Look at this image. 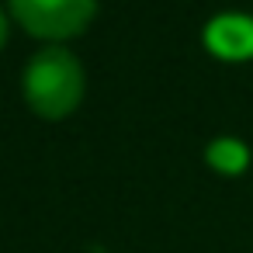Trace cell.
<instances>
[{
  "instance_id": "obj_1",
  "label": "cell",
  "mask_w": 253,
  "mask_h": 253,
  "mask_svg": "<svg viewBox=\"0 0 253 253\" xmlns=\"http://www.w3.org/2000/svg\"><path fill=\"white\" fill-rule=\"evenodd\" d=\"M84 94V70L66 49H42L25 70V97L45 118H63Z\"/></svg>"
},
{
  "instance_id": "obj_2",
  "label": "cell",
  "mask_w": 253,
  "mask_h": 253,
  "mask_svg": "<svg viewBox=\"0 0 253 253\" xmlns=\"http://www.w3.org/2000/svg\"><path fill=\"white\" fill-rule=\"evenodd\" d=\"M11 7L21 25L42 39L77 35L94 18V0H11Z\"/></svg>"
},
{
  "instance_id": "obj_3",
  "label": "cell",
  "mask_w": 253,
  "mask_h": 253,
  "mask_svg": "<svg viewBox=\"0 0 253 253\" xmlns=\"http://www.w3.org/2000/svg\"><path fill=\"white\" fill-rule=\"evenodd\" d=\"M205 45L222 59H250L253 56V18L218 14L205 28Z\"/></svg>"
},
{
  "instance_id": "obj_4",
  "label": "cell",
  "mask_w": 253,
  "mask_h": 253,
  "mask_svg": "<svg viewBox=\"0 0 253 253\" xmlns=\"http://www.w3.org/2000/svg\"><path fill=\"white\" fill-rule=\"evenodd\" d=\"M246 156H250L246 146L236 142V139H215L208 146V163L215 170H225V173H239L246 167Z\"/></svg>"
},
{
  "instance_id": "obj_5",
  "label": "cell",
  "mask_w": 253,
  "mask_h": 253,
  "mask_svg": "<svg viewBox=\"0 0 253 253\" xmlns=\"http://www.w3.org/2000/svg\"><path fill=\"white\" fill-rule=\"evenodd\" d=\"M4 35H7V21H4V14H0V45H4Z\"/></svg>"
}]
</instances>
